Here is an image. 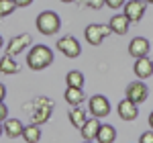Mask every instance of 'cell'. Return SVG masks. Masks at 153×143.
Wrapping results in <instances>:
<instances>
[{"mask_svg": "<svg viewBox=\"0 0 153 143\" xmlns=\"http://www.w3.org/2000/svg\"><path fill=\"white\" fill-rule=\"evenodd\" d=\"M149 53V41L145 37H135L129 43V55H133L135 60L137 57H145Z\"/></svg>", "mask_w": 153, "mask_h": 143, "instance_id": "obj_12", "label": "cell"}, {"mask_svg": "<svg viewBox=\"0 0 153 143\" xmlns=\"http://www.w3.org/2000/svg\"><path fill=\"white\" fill-rule=\"evenodd\" d=\"M4 98H6V86H4V84H0V102H2Z\"/></svg>", "mask_w": 153, "mask_h": 143, "instance_id": "obj_28", "label": "cell"}, {"mask_svg": "<svg viewBox=\"0 0 153 143\" xmlns=\"http://www.w3.org/2000/svg\"><path fill=\"white\" fill-rule=\"evenodd\" d=\"M147 96H149V88L141 82V80H137V82H131L127 86V98L133 100V102H137V104H141L147 100Z\"/></svg>", "mask_w": 153, "mask_h": 143, "instance_id": "obj_9", "label": "cell"}, {"mask_svg": "<svg viewBox=\"0 0 153 143\" xmlns=\"http://www.w3.org/2000/svg\"><path fill=\"white\" fill-rule=\"evenodd\" d=\"M53 63V51L47 45H33L27 53V66L33 72H41Z\"/></svg>", "mask_w": 153, "mask_h": 143, "instance_id": "obj_1", "label": "cell"}, {"mask_svg": "<svg viewBox=\"0 0 153 143\" xmlns=\"http://www.w3.org/2000/svg\"><path fill=\"white\" fill-rule=\"evenodd\" d=\"M133 72L139 80H147L153 76V60H149L147 55L145 57H137L135 60V66H133Z\"/></svg>", "mask_w": 153, "mask_h": 143, "instance_id": "obj_11", "label": "cell"}, {"mask_svg": "<svg viewBox=\"0 0 153 143\" xmlns=\"http://www.w3.org/2000/svg\"><path fill=\"white\" fill-rule=\"evenodd\" d=\"M35 27L41 35H55L59 29H61V19H59L57 12L53 10H43L41 14H37Z\"/></svg>", "mask_w": 153, "mask_h": 143, "instance_id": "obj_2", "label": "cell"}, {"mask_svg": "<svg viewBox=\"0 0 153 143\" xmlns=\"http://www.w3.org/2000/svg\"><path fill=\"white\" fill-rule=\"evenodd\" d=\"M57 49L65 55V57H78L80 55V51H82V47H80V43H78V39L71 35H65L61 37V39H57Z\"/></svg>", "mask_w": 153, "mask_h": 143, "instance_id": "obj_8", "label": "cell"}, {"mask_svg": "<svg viewBox=\"0 0 153 143\" xmlns=\"http://www.w3.org/2000/svg\"><path fill=\"white\" fill-rule=\"evenodd\" d=\"M147 121H149V127H151V129H153V110H151V112H149V119H147Z\"/></svg>", "mask_w": 153, "mask_h": 143, "instance_id": "obj_29", "label": "cell"}, {"mask_svg": "<svg viewBox=\"0 0 153 143\" xmlns=\"http://www.w3.org/2000/svg\"><path fill=\"white\" fill-rule=\"evenodd\" d=\"M61 2H65V4H70V2H74V0H61Z\"/></svg>", "mask_w": 153, "mask_h": 143, "instance_id": "obj_32", "label": "cell"}, {"mask_svg": "<svg viewBox=\"0 0 153 143\" xmlns=\"http://www.w3.org/2000/svg\"><path fill=\"white\" fill-rule=\"evenodd\" d=\"M2 133H4V127H2V123H0V137H2Z\"/></svg>", "mask_w": 153, "mask_h": 143, "instance_id": "obj_30", "label": "cell"}, {"mask_svg": "<svg viewBox=\"0 0 153 143\" xmlns=\"http://www.w3.org/2000/svg\"><path fill=\"white\" fill-rule=\"evenodd\" d=\"M23 139L27 143H39L41 141V125H29L23 129Z\"/></svg>", "mask_w": 153, "mask_h": 143, "instance_id": "obj_19", "label": "cell"}, {"mask_svg": "<svg viewBox=\"0 0 153 143\" xmlns=\"http://www.w3.org/2000/svg\"><path fill=\"white\" fill-rule=\"evenodd\" d=\"M63 98L70 107H80L84 102V92L82 88H74V86H68L65 92H63Z\"/></svg>", "mask_w": 153, "mask_h": 143, "instance_id": "obj_16", "label": "cell"}, {"mask_svg": "<svg viewBox=\"0 0 153 143\" xmlns=\"http://www.w3.org/2000/svg\"><path fill=\"white\" fill-rule=\"evenodd\" d=\"M2 45H4V39H2V35H0V49H2Z\"/></svg>", "mask_w": 153, "mask_h": 143, "instance_id": "obj_31", "label": "cell"}, {"mask_svg": "<svg viewBox=\"0 0 153 143\" xmlns=\"http://www.w3.org/2000/svg\"><path fill=\"white\" fill-rule=\"evenodd\" d=\"M6 119H8V108L4 102H0V123H4Z\"/></svg>", "mask_w": 153, "mask_h": 143, "instance_id": "obj_26", "label": "cell"}, {"mask_svg": "<svg viewBox=\"0 0 153 143\" xmlns=\"http://www.w3.org/2000/svg\"><path fill=\"white\" fill-rule=\"evenodd\" d=\"M118 119L123 121H135L137 117H139V104L137 102H133V100H129V98H125V100H120L118 102Z\"/></svg>", "mask_w": 153, "mask_h": 143, "instance_id": "obj_10", "label": "cell"}, {"mask_svg": "<svg viewBox=\"0 0 153 143\" xmlns=\"http://www.w3.org/2000/svg\"><path fill=\"white\" fill-rule=\"evenodd\" d=\"M117 141V129L112 125H100L98 135H96V143H114Z\"/></svg>", "mask_w": 153, "mask_h": 143, "instance_id": "obj_17", "label": "cell"}, {"mask_svg": "<svg viewBox=\"0 0 153 143\" xmlns=\"http://www.w3.org/2000/svg\"><path fill=\"white\" fill-rule=\"evenodd\" d=\"M82 143H94V141H88V139H84V141Z\"/></svg>", "mask_w": 153, "mask_h": 143, "instance_id": "obj_33", "label": "cell"}, {"mask_svg": "<svg viewBox=\"0 0 153 143\" xmlns=\"http://www.w3.org/2000/svg\"><path fill=\"white\" fill-rule=\"evenodd\" d=\"M51 112H53V102H51L49 98H45V96L37 98L35 100V112H33V123H35V125L47 123L49 117H51Z\"/></svg>", "mask_w": 153, "mask_h": 143, "instance_id": "obj_4", "label": "cell"}, {"mask_svg": "<svg viewBox=\"0 0 153 143\" xmlns=\"http://www.w3.org/2000/svg\"><path fill=\"white\" fill-rule=\"evenodd\" d=\"M0 72L6 74V76H10V74H16V72H19V63L14 61L12 55H2V57H0Z\"/></svg>", "mask_w": 153, "mask_h": 143, "instance_id": "obj_20", "label": "cell"}, {"mask_svg": "<svg viewBox=\"0 0 153 143\" xmlns=\"http://www.w3.org/2000/svg\"><path fill=\"white\" fill-rule=\"evenodd\" d=\"M108 27H110V31L114 33V35H127V31H129V19L125 16V14H114L110 21H108Z\"/></svg>", "mask_w": 153, "mask_h": 143, "instance_id": "obj_13", "label": "cell"}, {"mask_svg": "<svg viewBox=\"0 0 153 143\" xmlns=\"http://www.w3.org/2000/svg\"><path fill=\"white\" fill-rule=\"evenodd\" d=\"M2 127H4V133H6V137H10V139H16V137H23V123L19 119H6L2 123Z\"/></svg>", "mask_w": 153, "mask_h": 143, "instance_id": "obj_15", "label": "cell"}, {"mask_svg": "<svg viewBox=\"0 0 153 143\" xmlns=\"http://www.w3.org/2000/svg\"><path fill=\"white\" fill-rule=\"evenodd\" d=\"M84 4H88L90 8H94V10H98V8H102L104 6V0H82Z\"/></svg>", "mask_w": 153, "mask_h": 143, "instance_id": "obj_24", "label": "cell"}, {"mask_svg": "<svg viewBox=\"0 0 153 143\" xmlns=\"http://www.w3.org/2000/svg\"><path fill=\"white\" fill-rule=\"evenodd\" d=\"M139 143H153V129L143 133L141 137H139Z\"/></svg>", "mask_w": 153, "mask_h": 143, "instance_id": "obj_25", "label": "cell"}, {"mask_svg": "<svg viewBox=\"0 0 153 143\" xmlns=\"http://www.w3.org/2000/svg\"><path fill=\"white\" fill-rule=\"evenodd\" d=\"M31 43H33V37L29 35V33L12 37L10 41H8V45H6V55H12V57H14V55L23 53L27 47H31Z\"/></svg>", "mask_w": 153, "mask_h": 143, "instance_id": "obj_7", "label": "cell"}, {"mask_svg": "<svg viewBox=\"0 0 153 143\" xmlns=\"http://www.w3.org/2000/svg\"><path fill=\"white\" fill-rule=\"evenodd\" d=\"M65 84L68 86H74V88H82L84 86V74L78 70H71L68 72V76H65Z\"/></svg>", "mask_w": 153, "mask_h": 143, "instance_id": "obj_21", "label": "cell"}, {"mask_svg": "<svg viewBox=\"0 0 153 143\" xmlns=\"http://www.w3.org/2000/svg\"><path fill=\"white\" fill-rule=\"evenodd\" d=\"M145 2H147V4H153V0H145Z\"/></svg>", "mask_w": 153, "mask_h": 143, "instance_id": "obj_34", "label": "cell"}, {"mask_svg": "<svg viewBox=\"0 0 153 143\" xmlns=\"http://www.w3.org/2000/svg\"><path fill=\"white\" fill-rule=\"evenodd\" d=\"M16 8H19V6L14 4V0H0V19L10 16Z\"/></svg>", "mask_w": 153, "mask_h": 143, "instance_id": "obj_22", "label": "cell"}, {"mask_svg": "<svg viewBox=\"0 0 153 143\" xmlns=\"http://www.w3.org/2000/svg\"><path fill=\"white\" fill-rule=\"evenodd\" d=\"M14 4H16L19 8H25V6H31L33 0H14Z\"/></svg>", "mask_w": 153, "mask_h": 143, "instance_id": "obj_27", "label": "cell"}, {"mask_svg": "<svg viewBox=\"0 0 153 143\" xmlns=\"http://www.w3.org/2000/svg\"><path fill=\"white\" fill-rule=\"evenodd\" d=\"M110 33H112V31H110L108 25H88V27L84 29V37H86V41H88L90 45H100Z\"/></svg>", "mask_w": 153, "mask_h": 143, "instance_id": "obj_3", "label": "cell"}, {"mask_svg": "<svg viewBox=\"0 0 153 143\" xmlns=\"http://www.w3.org/2000/svg\"><path fill=\"white\" fill-rule=\"evenodd\" d=\"M100 125H102V123H100V119H96V117L88 119V121L82 125V129H80L82 137H84V139H88V141H96V135H98Z\"/></svg>", "mask_w": 153, "mask_h": 143, "instance_id": "obj_14", "label": "cell"}, {"mask_svg": "<svg viewBox=\"0 0 153 143\" xmlns=\"http://www.w3.org/2000/svg\"><path fill=\"white\" fill-rule=\"evenodd\" d=\"M68 119H70L71 127H76V129H82V125L88 121V112L80 107H74L70 110V115H68Z\"/></svg>", "mask_w": 153, "mask_h": 143, "instance_id": "obj_18", "label": "cell"}, {"mask_svg": "<svg viewBox=\"0 0 153 143\" xmlns=\"http://www.w3.org/2000/svg\"><path fill=\"white\" fill-rule=\"evenodd\" d=\"M88 108H90V115L96 117V119H104L110 115V102L108 98L102 94H94L90 100H88Z\"/></svg>", "mask_w": 153, "mask_h": 143, "instance_id": "obj_5", "label": "cell"}, {"mask_svg": "<svg viewBox=\"0 0 153 143\" xmlns=\"http://www.w3.org/2000/svg\"><path fill=\"white\" fill-rule=\"evenodd\" d=\"M125 16L129 19V23H139L143 16H145V8H147V2L145 0H129L125 2Z\"/></svg>", "mask_w": 153, "mask_h": 143, "instance_id": "obj_6", "label": "cell"}, {"mask_svg": "<svg viewBox=\"0 0 153 143\" xmlns=\"http://www.w3.org/2000/svg\"><path fill=\"white\" fill-rule=\"evenodd\" d=\"M125 2H127V0H104V4L108 6V8H112V10L123 8V6H125Z\"/></svg>", "mask_w": 153, "mask_h": 143, "instance_id": "obj_23", "label": "cell"}]
</instances>
